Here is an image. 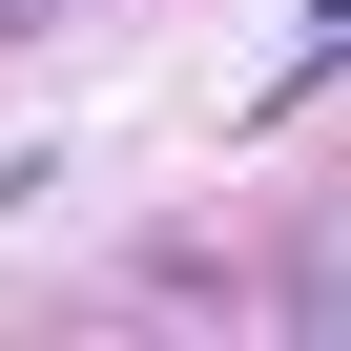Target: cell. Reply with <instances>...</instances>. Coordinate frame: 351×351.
Returning <instances> with one entry per match:
<instances>
[{
	"label": "cell",
	"mask_w": 351,
	"mask_h": 351,
	"mask_svg": "<svg viewBox=\"0 0 351 351\" xmlns=\"http://www.w3.org/2000/svg\"><path fill=\"white\" fill-rule=\"evenodd\" d=\"M42 21H83V0H0V42H42Z\"/></svg>",
	"instance_id": "cell-1"
}]
</instances>
